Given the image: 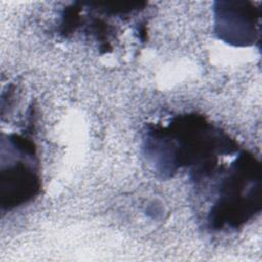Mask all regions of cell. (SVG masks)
Masks as SVG:
<instances>
[{"instance_id": "3957f363", "label": "cell", "mask_w": 262, "mask_h": 262, "mask_svg": "<svg viewBox=\"0 0 262 262\" xmlns=\"http://www.w3.org/2000/svg\"><path fill=\"white\" fill-rule=\"evenodd\" d=\"M8 163L1 169V205L11 210L28 203L40 190L34 143L17 134L7 137Z\"/></svg>"}, {"instance_id": "7a4b0ae2", "label": "cell", "mask_w": 262, "mask_h": 262, "mask_svg": "<svg viewBox=\"0 0 262 262\" xmlns=\"http://www.w3.org/2000/svg\"><path fill=\"white\" fill-rule=\"evenodd\" d=\"M223 170L208 215L215 230L237 228L261 209V167L256 158L242 151Z\"/></svg>"}, {"instance_id": "6da1fadb", "label": "cell", "mask_w": 262, "mask_h": 262, "mask_svg": "<svg viewBox=\"0 0 262 262\" xmlns=\"http://www.w3.org/2000/svg\"><path fill=\"white\" fill-rule=\"evenodd\" d=\"M236 149L233 140L195 114L178 116L165 126H151L144 137L145 155L157 172L171 176L187 167L196 181L215 172L221 155Z\"/></svg>"}, {"instance_id": "277c9868", "label": "cell", "mask_w": 262, "mask_h": 262, "mask_svg": "<svg viewBox=\"0 0 262 262\" xmlns=\"http://www.w3.org/2000/svg\"><path fill=\"white\" fill-rule=\"evenodd\" d=\"M214 31L236 47L253 45L259 37L260 8L247 1H218L214 5Z\"/></svg>"}]
</instances>
